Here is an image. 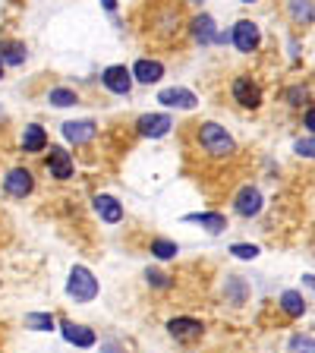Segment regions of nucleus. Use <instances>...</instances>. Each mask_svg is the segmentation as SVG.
Instances as JSON below:
<instances>
[{
  "label": "nucleus",
  "instance_id": "f257e3e1",
  "mask_svg": "<svg viewBox=\"0 0 315 353\" xmlns=\"http://www.w3.org/2000/svg\"><path fill=\"white\" fill-rule=\"evenodd\" d=\"M199 142H202V148H205L212 158H227V154L236 148L234 136L218 123H202L199 126Z\"/></svg>",
  "mask_w": 315,
  "mask_h": 353
},
{
  "label": "nucleus",
  "instance_id": "f03ea898",
  "mask_svg": "<svg viewBox=\"0 0 315 353\" xmlns=\"http://www.w3.org/2000/svg\"><path fill=\"white\" fill-rule=\"evenodd\" d=\"M66 294L76 303H92L98 296V278L88 272L85 265H76L70 272V281H66Z\"/></svg>",
  "mask_w": 315,
  "mask_h": 353
},
{
  "label": "nucleus",
  "instance_id": "7ed1b4c3",
  "mask_svg": "<svg viewBox=\"0 0 315 353\" xmlns=\"http://www.w3.org/2000/svg\"><path fill=\"white\" fill-rule=\"evenodd\" d=\"M152 22H154L152 32H161V35L174 38V35H180V29H183V10L176 7V3H167L164 10H154Z\"/></svg>",
  "mask_w": 315,
  "mask_h": 353
},
{
  "label": "nucleus",
  "instance_id": "20e7f679",
  "mask_svg": "<svg viewBox=\"0 0 315 353\" xmlns=\"http://www.w3.org/2000/svg\"><path fill=\"white\" fill-rule=\"evenodd\" d=\"M230 92H234V101L240 104V108L256 110L258 104H262V88H258L250 76H236L234 85H230Z\"/></svg>",
  "mask_w": 315,
  "mask_h": 353
},
{
  "label": "nucleus",
  "instance_id": "39448f33",
  "mask_svg": "<svg viewBox=\"0 0 315 353\" xmlns=\"http://www.w3.org/2000/svg\"><path fill=\"white\" fill-rule=\"evenodd\" d=\"M258 41H262V32H258V26L252 19H240L234 26V44H236V51L252 54L258 48Z\"/></svg>",
  "mask_w": 315,
  "mask_h": 353
},
{
  "label": "nucleus",
  "instance_id": "423d86ee",
  "mask_svg": "<svg viewBox=\"0 0 315 353\" xmlns=\"http://www.w3.org/2000/svg\"><path fill=\"white\" fill-rule=\"evenodd\" d=\"M170 126H174V120H170L167 114H142V117L136 120V130H139L142 136H148V139H161V136H167Z\"/></svg>",
  "mask_w": 315,
  "mask_h": 353
},
{
  "label": "nucleus",
  "instance_id": "0eeeda50",
  "mask_svg": "<svg viewBox=\"0 0 315 353\" xmlns=\"http://www.w3.org/2000/svg\"><path fill=\"white\" fill-rule=\"evenodd\" d=\"M234 208L243 218H256V214L262 212V192H258L256 186H243L234 199Z\"/></svg>",
  "mask_w": 315,
  "mask_h": 353
},
{
  "label": "nucleus",
  "instance_id": "6e6552de",
  "mask_svg": "<svg viewBox=\"0 0 315 353\" xmlns=\"http://www.w3.org/2000/svg\"><path fill=\"white\" fill-rule=\"evenodd\" d=\"M101 79L114 95H130L132 92V73L126 70V66H108Z\"/></svg>",
  "mask_w": 315,
  "mask_h": 353
},
{
  "label": "nucleus",
  "instance_id": "1a4fd4ad",
  "mask_svg": "<svg viewBox=\"0 0 315 353\" xmlns=\"http://www.w3.org/2000/svg\"><path fill=\"white\" fill-rule=\"evenodd\" d=\"M95 132H98L95 120H70V123H63V136L73 142V145H85V142H92L95 139Z\"/></svg>",
  "mask_w": 315,
  "mask_h": 353
},
{
  "label": "nucleus",
  "instance_id": "9d476101",
  "mask_svg": "<svg viewBox=\"0 0 315 353\" xmlns=\"http://www.w3.org/2000/svg\"><path fill=\"white\" fill-rule=\"evenodd\" d=\"M48 174L57 176V180H70L73 176V158H70V152L54 145L51 154H48Z\"/></svg>",
  "mask_w": 315,
  "mask_h": 353
},
{
  "label": "nucleus",
  "instance_id": "9b49d317",
  "mask_svg": "<svg viewBox=\"0 0 315 353\" xmlns=\"http://www.w3.org/2000/svg\"><path fill=\"white\" fill-rule=\"evenodd\" d=\"M3 186H7V192H10V196H16V199H26L32 190H35V180H32V174H29V170L16 168V170H10V174H7V180H3Z\"/></svg>",
  "mask_w": 315,
  "mask_h": 353
},
{
  "label": "nucleus",
  "instance_id": "f8f14e48",
  "mask_svg": "<svg viewBox=\"0 0 315 353\" xmlns=\"http://www.w3.org/2000/svg\"><path fill=\"white\" fill-rule=\"evenodd\" d=\"M158 101L164 104V108H180V110H192L196 108V95H192L190 88H164L161 95H158Z\"/></svg>",
  "mask_w": 315,
  "mask_h": 353
},
{
  "label": "nucleus",
  "instance_id": "ddd939ff",
  "mask_svg": "<svg viewBox=\"0 0 315 353\" xmlns=\"http://www.w3.org/2000/svg\"><path fill=\"white\" fill-rule=\"evenodd\" d=\"M167 331H170V334H174L176 341H199V338H202V322H196V319H186V316H180V319H170Z\"/></svg>",
  "mask_w": 315,
  "mask_h": 353
},
{
  "label": "nucleus",
  "instance_id": "4468645a",
  "mask_svg": "<svg viewBox=\"0 0 315 353\" xmlns=\"http://www.w3.org/2000/svg\"><path fill=\"white\" fill-rule=\"evenodd\" d=\"M63 338L70 341V344H76V347H95V331L92 328H85V325H76V322H63Z\"/></svg>",
  "mask_w": 315,
  "mask_h": 353
},
{
  "label": "nucleus",
  "instance_id": "2eb2a0df",
  "mask_svg": "<svg viewBox=\"0 0 315 353\" xmlns=\"http://www.w3.org/2000/svg\"><path fill=\"white\" fill-rule=\"evenodd\" d=\"M130 73L136 76L139 82L152 85V82H158L164 76V63H161V60H136V66H132Z\"/></svg>",
  "mask_w": 315,
  "mask_h": 353
},
{
  "label": "nucleus",
  "instance_id": "dca6fc26",
  "mask_svg": "<svg viewBox=\"0 0 315 353\" xmlns=\"http://www.w3.org/2000/svg\"><path fill=\"white\" fill-rule=\"evenodd\" d=\"M95 212L101 214V221H108V224H120V221H123V205H120L114 196H98Z\"/></svg>",
  "mask_w": 315,
  "mask_h": 353
},
{
  "label": "nucleus",
  "instance_id": "f3484780",
  "mask_svg": "<svg viewBox=\"0 0 315 353\" xmlns=\"http://www.w3.org/2000/svg\"><path fill=\"white\" fill-rule=\"evenodd\" d=\"M183 221H190V224H202V228L208 230V234H221V230L227 228V218L218 212H199V214H186Z\"/></svg>",
  "mask_w": 315,
  "mask_h": 353
},
{
  "label": "nucleus",
  "instance_id": "a211bd4d",
  "mask_svg": "<svg viewBox=\"0 0 315 353\" xmlns=\"http://www.w3.org/2000/svg\"><path fill=\"white\" fill-rule=\"evenodd\" d=\"M44 145H48V132L38 123L26 126V132H22V148H26V152H44Z\"/></svg>",
  "mask_w": 315,
  "mask_h": 353
},
{
  "label": "nucleus",
  "instance_id": "6ab92c4d",
  "mask_svg": "<svg viewBox=\"0 0 315 353\" xmlns=\"http://www.w3.org/2000/svg\"><path fill=\"white\" fill-rule=\"evenodd\" d=\"M192 35H196V41H202V44H212L214 38V19L208 13H202V16H196L192 19Z\"/></svg>",
  "mask_w": 315,
  "mask_h": 353
},
{
  "label": "nucleus",
  "instance_id": "aec40b11",
  "mask_svg": "<svg viewBox=\"0 0 315 353\" xmlns=\"http://www.w3.org/2000/svg\"><path fill=\"white\" fill-rule=\"evenodd\" d=\"M281 309H284L290 319H300L303 312H306V300H303V294H296V290H284V294H281Z\"/></svg>",
  "mask_w": 315,
  "mask_h": 353
},
{
  "label": "nucleus",
  "instance_id": "412c9836",
  "mask_svg": "<svg viewBox=\"0 0 315 353\" xmlns=\"http://www.w3.org/2000/svg\"><path fill=\"white\" fill-rule=\"evenodd\" d=\"M290 16L300 26H309L312 22V0H290Z\"/></svg>",
  "mask_w": 315,
  "mask_h": 353
},
{
  "label": "nucleus",
  "instance_id": "4be33fe9",
  "mask_svg": "<svg viewBox=\"0 0 315 353\" xmlns=\"http://www.w3.org/2000/svg\"><path fill=\"white\" fill-rule=\"evenodd\" d=\"M26 328H32V331H51L54 328V316H48V312H29V316H26Z\"/></svg>",
  "mask_w": 315,
  "mask_h": 353
},
{
  "label": "nucleus",
  "instance_id": "5701e85b",
  "mask_svg": "<svg viewBox=\"0 0 315 353\" xmlns=\"http://www.w3.org/2000/svg\"><path fill=\"white\" fill-rule=\"evenodd\" d=\"M48 101H51L54 108H70V104H76L79 98H76V92H70V88H51Z\"/></svg>",
  "mask_w": 315,
  "mask_h": 353
},
{
  "label": "nucleus",
  "instance_id": "b1692460",
  "mask_svg": "<svg viewBox=\"0 0 315 353\" xmlns=\"http://www.w3.org/2000/svg\"><path fill=\"white\" fill-rule=\"evenodd\" d=\"M0 57L7 60V63H13V66H19L22 60H26V48L22 44H0Z\"/></svg>",
  "mask_w": 315,
  "mask_h": 353
},
{
  "label": "nucleus",
  "instance_id": "393cba45",
  "mask_svg": "<svg viewBox=\"0 0 315 353\" xmlns=\"http://www.w3.org/2000/svg\"><path fill=\"white\" fill-rule=\"evenodd\" d=\"M152 252L158 259H174L180 250H176V243H170V240H152Z\"/></svg>",
  "mask_w": 315,
  "mask_h": 353
},
{
  "label": "nucleus",
  "instance_id": "a878e982",
  "mask_svg": "<svg viewBox=\"0 0 315 353\" xmlns=\"http://www.w3.org/2000/svg\"><path fill=\"white\" fill-rule=\"evenodd\" d=\"M290 353H315V344H312V334H296L294 341H290Z\"/></svg>",
  "mask_w": 315,
  "mask_h": 353
},
{
  "label": "nucleus",
  "instance_id": "bb28decb",
  "mask_svg": "<svg viewBox=\"0 0 315 353\" xmlns=\"http://www.w3.org/2000/svg\"><path fill=\"white\" fill-rule=\"evenodd\" d=\"M230 252H234L236 259H256L258 256V246H250V243H234V246H230Z\"/></svg>",
  "mask_w": 315,
  "mask_h": 353
},
{
  "label": "nucleus",
  "instance_id": "cd10ccee",
  "mask_svg": "<svg viewBox=\"0 0 315 353\" xmlns=\"http://www.w3.org/2000/svg\"><path fill=\"white\" fill-rule=\"evenodd\" d=\"M312 136H306V139L296 142V154H303V158H312Z\"/></svg>",
  "mask_w": 315,
  "mask_h": 353
},
{
  "label": "nucleus",
  "instance_id": "c85d7f7f",
  "mask_svg": "<svg viewBox=\"0 0 315 353\" xmlns=\"http://www.w3.org/2000/svg\"><path fill=\"white\" fill-rule=\"evenodd\" d=\"M230 294H234V303H243V296H246V287H243L240 278L230 281Z\"/></svg>",
  "mask_w": 315,
  "mask_h": 353
},
{
  "label": "nucleus",
  "instance_id": "c756f323",
  "mask_svg": "<svg viewBox=\"0 0 315 353\" xmlns=\"http://www.w3.org/2000/svg\"><path fill=\"white\" fill-rule=\"evenodd\" d=\"M148 284H154V287H167L170 281H167V274H161V272H148Z\"/></svg>",
  "mask_w": 315,
  "mask_h": 353
},
{
  "label": "nucleus",
  "instance_id": "7c9ffc66",
  "mask_svg": "<svg viewBox=\"0 0 315 353\" xmlns=\"http://www.w3.org/2000/svg\"><path fill=\"white\" fill-rule=\"evenodd\" d=\"M287 98H290V104H303L300 98H306V88H290V92H287Z\"/></svg>",
  "mask_w": 315,
  "mask_h": 353
},
{
  "label": "nucleus",
  "instance_id": "2f4dec72",
  "mask_svg": "<svg viewBox=\"0 0 315 353\" xmlns=\"http://www.w3.org/2000/svg\"><path fill=\"white\" fill-rule=\"evenodd\" d=\"M104 10H117V0H101Z\"/></svg>",
  "mask_w": 315,
  "mask_h": 353
},
{
  "label": "nucleus",
  "instance_id": "473e14b6",
  "mask_svg": "<svg viewBox=\"0 0 315 353\" xmlns=\"http://www.w3.org/2000/svg\"><path fill=\"white\" fill-rule=\"evenodd\" d=\"M104 350H108V353H117V347H110V344H108V347H104Z\"/></svg>",
  "mask_w": 315,
  "mask_h": 353
},
{
  "label": "nucleus",
  "instance_id": "72a5a7b5",
  "mask_svg": "<svg viewBox=\"0 0 315 353\" xmlns=\"http://www.w3.org/2000/svg\"><path fill=\"white\" fill-rule=\"evenodd\" d=\"M243 3H256V0H243Z\"/></svg>",
  "mask_w": 315,
  "mask_h": 353
},
{
  "label": "nucleus",
  "instance_id": "f704fd0d",
  "mask_svg": "<svg viewBox=\"0 0 315 353\" xmlns=\"http://www.w3.org/2000/svg\"><path fill=\"white\" fill-rule=\"evenodd\" d=\"M0 76H3V63H0Z\"/></svg>",
  "mask_w": 315,
  "mask_h": 353
}]
</instances>
